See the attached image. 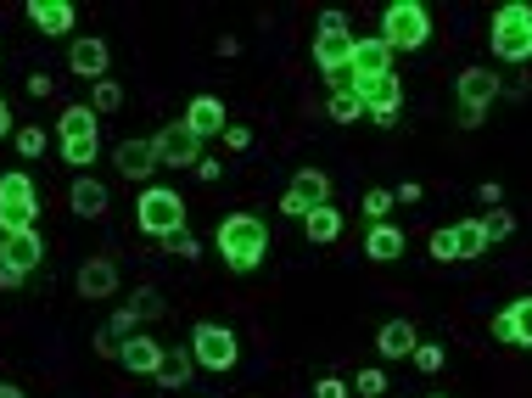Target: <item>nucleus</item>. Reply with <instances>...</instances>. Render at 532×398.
<instances>
[{
    "mask_svg": "<svg viewBox=\"0 0 532 398\" xmlns=\"http://www.w3.org/2000/svg\"><path fill=\"white\" fill-rule=\"evenodd\" d=\"M348 57H353V29H348V12H320L314 17V68L325 79H342L348 73Z\"/></svg>",
    "mask_w": 532,
    "mask_h": 398,
    "instance_id": "5",
    "label": "nucleus"
},
{
    "mask_svg": "<svg viewBox=\"0 0 532 398\" xmlns=\"http://www.w3.org/2000/svg\"><path fill=\"white\" fill-rule=\"evenodd\" d=\"M303 236L314 247H325V242H336V236H342V214H336L331 202H325V208H314V214L303 219Z\"/></svg>",
    "mask_w": 532,
    "mask_h": 398,
    "instance_id": "26",
    "label": "nucleus"
},
{
    "mask_svg": "<svg viewBox=\"0 0 532 398\" xmlns=\"http://www.w3.org/2000/svg\"><path fill=\"white\" fill-rule=\"evenodd\" d=\"M353 387H359V398H387V370H376V365L359 370V382Z\"/></svg>",
    "mask_w": 532,
    "mask_h": 398,
    "instance_id": "34",
    "label": "nucleus"
},
{
    "mask_svg": "<svg viewBox=\"0 0 532 398\" xmlns=\"http://www.w3.org/2000/svg\"><path fill=\"white\" fill-rule=\"evenodd\" d=\"M112 163H118V174L124 180H152L157 174V152H152V141H118V152H112Z\"/></svg>",
    "mask_w": 532,
    "mask_h": 398,
    "instance_id": "18",
    "label": "nucleus"
},
{
    "mask_svg": "<svg viewBox=\"0 0 532 398\" xmlns=\"http://www.w3.org/2000/svg\"><path fill=\"white\" fill-rule=\"evenodd\" d=\"M493 342H504V348H532V298H516L510 309L493 314Z\"/></svg>",
    "mask_w": 532,
    "mask_h": 398,
    "instance_id": "13",
    "label": "nucleus"
},
{
    "mask_svg": "<svg viewBox=\"0 0 532 398\" xmlns=\"http://www.w3.org/2000/svg\"><path fill=\"white\" fill-rule=\"evenodd\" d=\"M168 253H180V258H191V264H196V258H202V242H196V236H191V230H180V236H168Z\"/></svg>",
    "mask_w": 532,
    "mask_h": 398,
    "instance_id": "36",
    "label": "nucleus"
},
{
    "mask_svg": "<svg viewBox=\"0 0 532 398\" xmlns=\"http://www.w3.org/2000/svg\"><path fill=\"white\" fill-rule=\"evenodd\" d=\"M28 12V23H34V29L40 34H73V0H28L23 6Z\"/></svg>",
    "mask_w": 532,
    "mask_h": 398,
    "instance_id": "19",
    "label": "nucleus"
},
{
    "mask_svg": "<svg viewBox=\"0 0 532 398\" xmlns=\"http://www.w3.org/2000/svg\"><path fill=\"white\" fill-rule=\"evenodd\" d=\"M482 225H488V242H510V236H516V214H510V208H488Z\"/></svg>",
    "mask_w": 532,
    "mask_h": 398,
    "instance_id": "30",
    "label": "nucleus"
},
{
    "mask_svg": "<svg viewBox=\"0 0 532 398\" xmlns=\"http://www.w3.org/2000/svg\"><path fill=\"white\" fill-rule=\"evenodd\" d=\"M392 208H398V197H392L387 185H376V191H364V197H359V214L370 219V225H387Z\"/></svg>",
    "mask_w": 532,
    "mask_h": 398,
    "instance_id": "27",
    "label": "nucleus"
},
{
    "mask_svg": "<svg viewBox=\"0 0 532 398\" xmlns=\"http://www.w3.org/2000/svg\"><path fill=\"white\" fill-rule=\"evenodd\" d=\"M392 197H398V202H420V197H426V191H420V180H404V185H398V191H392Z\"/></svg>",
    "mask_w": 532,
    "mask_h": 398,
    "instance_id": "41",
    "label": "nucleus"
},
{
    "mask_svg": "<svg viewBox=\"0 0 532 398\" xmlns=\"http://www.w3.org/2000/svg\"><path fill=\"white\" fill-rule=\"evenodd\" d=\"M381 73H392V51L376 40V34H353L348 73L331 79V90H359V85H370V79H381Z\"/></svg>",
    "mask_w": 532,
    "mask_h": 398,
    "instance_id": "9",
    "label": "nucleus"
},
{
    "mask_svg": "<svg viewBox=\"0 0 532 398\" xmlns=\"http://www.w3.org/2000/svg\"><path fill=\"white\" fill-rule=\"evenodd\" d=\"M331 202V174L325 169H297L292 185H286V197H280V214L286 219H308L314 208Z\"/></svg>",
    "mask_w": 532,
    "mask_h": 398,
    "instance_id": "10",
    "label": "nucleus"
},
{
    "mask_svg": "<svg viewBox=\"0 0 532 398\" xmlns=\"http://www.w3.org/2000/svg\"><path fill=\"white\" fill-rule=\"evenodd\" d=\"M353 387L342 382V376H320V382H314V398H348Z\"/></svg>",
    "mask_w": 532,
    "mask_h": 398,
    "instance_id": "38",
    "label": "nucleus"
},
{
    "mask_svg": "<svg viewBox=\"0 0 532 398\" xmlns=\"http://www.w3.org/2000/svg\"><path fill=\"white\" fill-rule=\"evenodd\" d=\"M432 258H437V264H454V258H460V253H454V230H437V236H432Z\"/></svg>",
    "mask_w": 532,
    "mask_h": 398,
    "instance_id": "37",
    "label": "nucleus"
},
{
    "mask_svg": "<svg viewBox=\"0 0 532 398\" xmlns=\"http://www.w3.org/2000/svg\"><path fill=\"white\" fill-rule=\"evenodd\" d=\"M0 264H6V270H17V275L40 270V264H45V236H40V230H17V236H6Z\"/></svg>",
    "mask_w": 532,
    "mask_h": 398,
    "instance_id": "17",
    "label": "nucleus"
},
{
    "mask_svg": "<svg viewBox=\"0 0 532 398\" xmlns=\"http://www.w3.org/2000/svg\"><path fill=\"white\" fill-rule=\"evenodd\" d=\"M118 292V264L112 258H84L79 264V298H112Z\"/></svg>",
    "mask_w": 532,
    "mask_h": 398,
    "instance_id": "20",
    "label": "nucleus"
},
{
    "mask_svg": "<svg viewBox=\"0 0 532 398\" xmlns=\"http://www.w3.org/2000/svg\"><path fill=\"white\" fill-rule=\"evenodd\" d=\"M420 348V331L409 326V320H387V326L376 331V354L381 359H409Z\"/></svg>",
    "mask_w": 532,
    "mask_h": 398,
    "instance_id": "22",
    "label": "nucleus"
},
{
    "mask_svg": "<svg viewBox=\"0 0 532 398\" xmlns=\"http://www.w3.org/2000/svg\"><path fill=\"white\" fill-rule=\"evenodd\" d=\"M101 331H107L112 342H124V337H135V331H140V320H135V309H129V303H124V309L112 314V320H107V326H101Z\"/></svg>",
    "mask_w": 532,
    "mask_h": 398,
    "instance_id": "32",
    "label": "nucleus"
},
{
    "mask_svg": "<svg viewBox=\"0 0 532 398\" xmlns=\"http://www.w3.org/2000/svg\"><path fill=\"white\" fill-rule=\"evenodd\" d=\"M129 309H135V320H163V309H168V303L157 298L152 286H135V298H129Z\"/></svg>",
    "mask_w": 532,
    "mask_h": 398,
    "instance_id": "31",
    "label": "nucleus"
},
{
    "mask_svg": "<svg viewBox=\"0 0 532 398\" xmlns=\"http://www.w3.org/2000/svg\"><path fill=\"white\" fill-rule=\"evenodd\" d=\"M499 90L504 85H499V73H493V68H465L460 79H454V96H460L465 113H488Z\"/></svg>",
    "mask_w": 532,
    "mask_h": 398,
    "instance_id": "12",
    "label": "nucleus"
},
{
    "mask_svg": "<svg viewBox=\"0 0 532 398\" xmlns=\"http://www.w3.org/2000/svg\"><path fill=\"white\" fill-rule=\"evenodd\" d=\"M6 135H12V107L0 101V141H6Z\"/></svg>",
    "mask_w": 532,
    "mask_h": 398,
    "instance_id": "44",
    "label": "nucleus"
},
{
    "mask_svg": "<svg viewBox=\"0 0 532 398\" xmlns=\"http://www.w3.org/2000/svg\"><path fill=\"white\" fill-rule=\"evenodd\" d=\"M0 398H28L23 387H12V382H0Z\"/></svg>",
    "mask_w": 532,
    "mask_h": 398,
    "instance_id": "45",
    "label": "nucleus"
},
{
    "mask_svg": "<svg viewBox=\"0 0 532 398\" xmlns=\"http://www.w3.org/2000/svg\"><path fill=\"white\" fill-rule=\"evenodd\" d=\"M0 230L17 236V230H40V191L23 169L0 174Z\"/></svg>",
    "mask_w": 532,
    "mask_h": 398,
    "instance_id": "7",
    "label": "nucleus"
},
{
    "mask_svg": "<svg viewBox=\"0 0 532 398\" xmlns=\"http://www.w3.org/2000/svg\"><path fill=\"white\" fill-rule=\"evenodd\" d=\"M96 354H101V359H118V342H112L107 331H96Z\"/></svg>",
    "mask_w": 532,
    "mask_h": 398,
    "instance_id": "42",
    "label": "nucleus"
},
{
    "mask_svg": "<svg viewBox=\"0 0 532 398\" xmlns=\"http://www.w3.org/2000/svg\"><path fill=\"white\" fill-rule=\"evenodd\" d=\"M17 157H45V129H40V124H23V129H17Z\"/></svg>",
    "mask_w": 532,
    "mask_h": 398,
    "instance_id": "33",
    "label": "nucleus"
},
{
    "mask_svg": "<svg viewBox=\"0 0 532 398\" xmlns=\"http://www.w3.org/2000/svg\"><path fill=\"white\" fill-rule=\"evenodd\" d=\"M409 359H415V370H426V376H437V370H443V348H437V342H420Z\"/></svg>",
    "mask_w": 532,
    "mask_h": 398,
    "instance_id": "35",
    "label": "nucleus"
},
{
    "mask_svg": "<svg viewBox=\"0 0 532 398\" xmlns=\"http://www.w3.org/2000/svg\"><path fill=\"white\" fill-rule=\"evenodd\" d=\"M426 398H443V393H426Z\"/></svg>",
    "mask_w": 532,
    "mask_h": 398,
    "instance_id": "47",
    "label": "nucleus"
},
{
    "mask_svg": "<svg viewBox=\"0 0 532 398\" xmlns=\"http://www.w3.org/2000/svg\"><path fill=\"white\" fill-rule=\"evenodd\" d=\"M476 197L488 202V208H504V185L499 180H482V185H476Z\"/></svg>",
    "mask_w": 532,
    "mask_h": 398,
    "instance_id": "40",
    "label": "nucleus"
},
{
    "mask_svg": "<svg viewBox=\"0 0 532 398\" xmlns=\"http://www.w3.org/2000/svg\"><path fill=\"white\" fill-rule=\"evenodd\" d=\"M163 393H180L185 382H196V359H191V348H163V365H157V376H152Z\"/></svg>",
    "mask_w": 532,
    "mask_h": 398,
    "instance_id": "21",
    "label": "nucleus"
},
{
    "mask_svg": "<svg viewBox=\"0 0 532 398\" xmlns=\"http://www.w3.org/2000/svg\"><path fill=\"white\" fill-rule=\"evenodd\" d=\"M124 107V85H112V79H101L96 90H90V113L96 118H107V113H118Z\"/></svg>",
    "mask_w": 532,
    "mask_h": 398,
    "instance_id": "28",
    "label": "nucleus"
},
{
    "mask_svg": "<svg viewBox=\"0 0 532 398\" xmlns=\"http://www.w3.org/2000/svg\"><path fill=\"white\" fill-rule=\"evenodd\" d=\"M68 68L79 73V79H107V68H112V51H107V40L101 34H84V40H73V51H68Z\"/></svg>",
    "mask_w": 532,
    "mask_h": 398,
    "instance_id": "15",
    "label": "nucleus"
},
{
    "mask_svg": "<svg viewBox=\"0 0 532 398\" xmlns=\"http://www.w3.org/2000/svg\"><path fill=\"white\" fill-rule=\"evenodd\" d=\"M17 286H23V275H17V270H6V264H0V292H17Z\"/></svg>",
    "mask_w": 532,
    "mask_h": 398,
    "instance_id": "43",
    "label": "nucleus"
},
{
    "mask_svg": "<svg viewBox=\"0 0 532 398\" xmlns=\"http://www.w3.org/2000/svg\"><path fill=\"white\" fill-rule=\"evenodd\" d=\"M213 247H219L230 275H252L269 258V225L258 214H224L213 230Z\"/></svg>",
    "mask_w": 532,
    "mask_h": 398,
    "instance_id": "1",
    "label": "nucleus"
},
{
    "mask_svg": "<svg viewBox=\"0 0 532 398\" xmlns=\"http://www.w3.org/2000/svg\"><path fill=\"white\" fill-rule=\"evenodd\" d=\"M56 141H62V157H68L73 169H90L101 157V118L90 113V107H62Z\"/></svg>",
    "mask_w": 532,
    "mask_h": 398,
    "instance_id": "6",
    "label": "nucleus"
},
{
    "mask_svg": "<svg viewBox=\"0 0 532 398\" xmlns=\"http://www.w3.org/2000/svg\"><path fill=\"white\" fill-rule=\"evenodd\" d=\"M118 365H124L129 376H157V365H163V342L146 337V331H135V337L118 342Z\"/></svg>",
    "mask_w": 532,
    "mask_h": 398,
    "instance_id": "14",
    "label": "nucleus"
},
{
    "mask_svg": "<svg viewBox=\"0 0 532 398\" xmlns=\"http://www.w3.org/2000/svg\"><path fill=\"white\" fill-rule=\"evenodd\" d=\"M426 34H432V12H426L420 0H392V6H381V29H376V40L387 45L392 57H404V51H420V45H426Z\"/></svg>",
    "mask_w": 532,
    "mask_h": 398,
    "instance_id": "2",
    "label": "nucleus"
},
{
    "mask_svg": "<svg viewBox=\"0 0 532 398\" xmlns=\"http://www.w3.org/2000/svg\"><path fill=\"white\" fill-rule=\"evenodd\" d=\"M0 247H6V230H0Z\"/></svg>",
    "mask_w": 532,
    "mask_h": 398,
    "instance_id": "46",
    "label": "nucleus"
},
{
    "mask_svg": "<svg viewBox=\"0 0 532 398\" xmlns=\"http://www.w3.org/2000/svg\"><path fill=\"white\" fill-rule=\"evenodd\" d=\"M224 146H230V152H247V146H252V129H247V124H224Z\"/></svg>",
    "mask_w": 532,
    "mask_h": 398,
    "instance_id": "39",
    "label": "nucleus"
},
{
    "mask_svg": "<svg viewBox=\"0 0 532 398\" xmlns=\"http://www.w3.org/2000/svg\"><path fill=\"white\" fill-rule=\"evenodd\" d=\"M135 225H140V236H152V242L180 236L185 230V197L174 185H146L135 197Z\"/></svg>",
    "mask_w": 532,
    "mask_h": 398,
    "instance_id": "3",
    "label": "nucleus"
},
{
    "mask_svg": "<svg viewBox=\"0 0 532 398\" xmlns=\"http://www.w3.org/2000/svg\"><path fill=\"white\" fill-rule=\"evenodd\" d=\"M191 359L202 370H213V376H230L236 370V359H241V337L230 326H219V320H202V326H191Z\"/></svg>",
    "mask_w": 532,
    "mask_h": 398,
    "instance_id": "8",
    "label": "nucleus"
},
{
    "mask_svg": "<svg viewBox=\"0 0 532 398\" xmlns=\"http://www.w3.org/2000/svg\"><path fill=\"white\" fill-rule=\"evenodd\" d=\"M68 208L79 219H107V185L90 180V174H79V180H73V191H68Z\"/></svg>",
    "mask_w": 532,
    "mask_h": 398,
    "instance_id": "23",
    "label": "nucleus"
},
{
    "mask_svg": "<svg viewBox=\"0 0 532 398\" xmlns=\"http://www.w3.org/2000/svg\"><path fill=\"white\" fill-rule=\"evenodd\" d=\"M448 230H454V253H460V258H482V253L493 247L482 214H476V219H460V225H448Z\"/></svg>",
    "mask_w": 532,
    "mask_h": 398,
    "instance_id": "25",
    "label": "nucleus"
},
{
    "mask_svg": "<svg viewBox=\"0 0 532 398\" xmlns=\"http://www.w3.org/2000/svg\"><path fill=\"white\" fill-rule=\"evenodd\" d=\"M325 113H331V124H353V118H364V107L348 96V90H331V101H325Z\"/></svg>",
    "mask_w": 532,
    "mask_h": 398,
    "instance_id": "29",
    "label": "nucleus"
},
{
    "mask_svg": "<svg viewBox=\"0 0 532 398\" xmlns=\"http://www.w3.org/2000/svg\"><path fill=\"white\" fill-rule=\"evenodd\" d=\"M488 45L499 62H527L532 57V0H504L493 12Z\"/></svg>",
    "mask_w": 532,
    "mask_h": 398,
    "instance_id": "4",
    "label": "nucleus"
},
{
    "mask_svg": "<svg viewBox=\"0 0 532 398\" xmlns=\"http://www.w3.org/2000/svg\"><path fill=\"white\" fill-rule=\"evenodd\" d=\"M180 124L191 129L196 141H213V135H224V101L213 96V90H202V96H191V107H185Z\"/></svg>",
    "mask_w": 532,
    "mask_h": 398,
    "instance_id": "16",
    "label": "nucleus"
},
{
    "mask_svg": "<svg viewBox=\"0 0 532 398\" xmlns=\"http://www.w3.org/2000/svg\"><path fill=\"white\" fill-rule=\"evenodd\" d=\"M364 258H376V264H392V258H404V230L392 225H370L364 230Z\"/></svg>",
    "mask_w": 532,
    "mask_h": 398,
    "instance_id": "24",
    "label": "nucleus"
},
{
    "mask_svg": "<svg viewBox=\"0 0 532 398\" xmlns=\"http://www.w3.org/2000/svg\"><path fill=\"white\" fill-rule=\"evenodd\" d=\"M152 152H157V169H196V163H202V141H196L185 124H163V129H157Z\"/></svg>",
    "mask_w": 532,
    "mask_h": 398,
    "instance_id": "11",
    "label": "nucleus"
}]
</instances>
